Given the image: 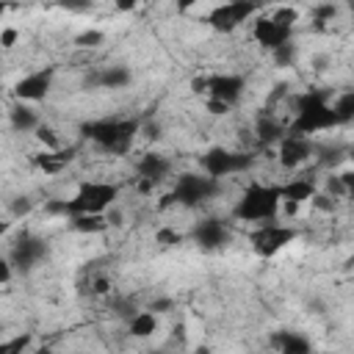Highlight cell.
I'll use <instances>...</instances> for the list:
<instances>
[{
  "label": "cell",
  "instance_id": "cell-20",
  "mask_svg": "<svg viewBox=\"0 0 354 354\" xmlns=\"http://www.w3.org/2000/svg\"><path fill=\"white\" fill-rule=\"evenodd\" d=\"M8 122H11V127L17 130V133H30V130H36L41 122H39V116H36V111L33 108H28V105H14L11 108V113H8Z\"/></svg>",
  "mask_w": 354,
  "mask_h": 354
},
{
  "label": "cell",
  "instance_id": "cell-19",
  "mask_svg": "<svg viewBox=\"0 0 354 354\" xmlns=\"http://www.w3.org/2000/svg\"><path fill=\"white\" fill-rule=\"evenodd\" d=\"M130 80H133L130 69L119 64V66H105V69L97 72L88 83H91V86H100V88H124Z\"/></svg>",
  "mask_w": 354,
  "mask_h": 354
},
{
  "label": "cell",
  "instance_id": "cell-42",
  "mask_svg": "<svg viewBox=\"0 0 354 354\" xmlns=\"http://www.w3.org/2000/svg\"><path fill=\"white\" fill-rule=\"evenodd\" d=\"M136 6H138L136 0H119V3H116V8H119V11H133Z\"/></svg>",
  "mask_w": 354,
  "mask_h": 354
},
{
  "label": "cell",
  "instance_id": "cell-7",
  "mask_svg": "<svg viewBox=\"0 0 354 354\" xmlns=\"http://www.w3.org/2000/svg\"><path fill=\"white\" fill-rule=\"evenodd\" d=\"M293 241H296V230L293 227H285V224H274V221L257 224V230L249 232V243H252L254 254L263 257V260L279 254Z\"/></svg>",
  "mask_w": 354,
  "mask_h": 354
},
{
  "label": "cell",
  "instance_id": "cell-45",
  "mask_svg": "<svg viewBox=\"0 0 354 354\" xmlns=\"http://www.w3.org/2000/svg\"><path fill=\"white\" fill-rule=\"evenodd\" d=\"M36 354H61V351H53V348H39Z\"/></svg>",
  "mask_w": 354,
  "mask_h": 354
},
{
  "label": "cell",
  "instance_id": "cell-39",
  "mask_svg": "<svg viewBox=\"0 0 354 354\" xmlns=\"http://www.w3.org/2000/svg\"><path fill=\"white\" fill-rule=\"evenodd\" d=\"M11 277H14V268H11L8 257H0V285L11 282Z\"/></svg>",
  "mask_w": 354,
  "mask_h": 354
},
{
  "label": "cell",
  "instance_id": "cell-2",
  "mask_svg": "<svg viewBox=\"0 0 354 354\" xmlns=\"http://www.w3.org/2000/svg\"><path fill=\"white\" fill-rule=\"evenodd\" d=\"M138 130H141L138 119H97V122L80 124L83 138L94 141L100 149L111 155H127Z\"/></svg>",
  "mask_w": 354,
  "mask_h": 354
},
{
  "label": "cell",
  "instance_id": "cell-17",
  "mask_svg": "<svg viewBox=\"0 0 354 354\" xmlns=\"http://www.w3.org/2000/svg\"><path fill=\"white\" fill-rule=\"evenodd\" d=\"M315 194H318L315 183H313V180H304V177L279 185V202H290V205H296V207H299L301 202H310Z\"/></svg>",
  "mask_w": 354,
  "mask_h": 354
},
{
  "label": "cell",
  "instance_id": "cell-10",
  "mask_svg": "<svg viewBox=\"0 0 354 354\" xmlns=\"http://www.w3.org/2000/svg\"><path fill=\"white\" fill-rule=\"evenodd\" d=\"M53 77H55V69L53 66H44V69H36L25 77H19L14 83V97L25 105V102H39L50 94V86H53Z\"/></svg>",
  "mask_w": 354,
  "mask_h": 354
},
{
  "label": "cell",
  "instance_id": "cell-25",
  "mask_svg": "<svg viewBox=\"0 0 354 354\" xmlns=\"http://www.w3.org/2000/svg\"><path fill=\"white\" fill-rule=\"evenodd\" d=\"M30 340H33L30 332H22V335H17L11 340H3L0 343V354H25L28 346H30Z\"/></svg>",
  "mask_w": 354,
  "mask_h": 354
},
{
  "label": "cell",
  "instance_id": "cell-41",
  "mask_svg": "<svg viewBox=\"0 0 354 354\" xmlns=\"http://www.w3.org/2000/svg\"><path fill=\"white\" fill-rule=\"evenodd\" d=\"M207 111H210V113H216V116H218V113H227V111H230V108H227V105H224V102H216V100H207Z\"/></svg>",
  "mask_w": 354,
  "mask_h": 354
},
{
  "label": "cell",
  "instance_id": "cell-11",
  "mask_svg": "<svg viewBox=\"0 0 354 354\" xmlns=\"http://www.w3.org/2000/svg\"><path fill=\"white\" fill-rule=\"evenodd\" d=\"M243 88H246V80H243L241 75L224 72V75H210V77H205V94H207V100L224 102L227 108H232V105L241 100Z\"/></svg>",
  "mask_w": 354,
  "mask_h": 354
},
{
  "label": "cell",
  "instance_id": "cell-26",
  "mask_svg": "<svg viewBox=\"0 0 354 354\" xmlns=\"http://www.w3.org/2000/svg\"><path fill=\"white\" fill-rule=\"evenodd\" d=\"M36 138L44 144V149H50V152H55V149H61V138H58V133L50 127V124H39L36 127Z\"/></svg>",
  "mask_w": 354,
  "mask_h": 354
},
{
  "label": "cell",
  "instance_id": "cell-46",
  "mask_svg": "<svg viewBox=\"0 0 354 354\" xmlns=\"http://www.w3.org/2000/svg\"><path fill=\"white\" fill-rule=\"evenodd\" d=\"M6 11H8V6H6V3H0V19H3V14H6Z\"/></svg>",
  "mask_w": 354,
  "mask_h": 354
},
{
  "label": "cell",
  "instance_id": "cell-28",
  "mask_svg": "<svg viewBox=\"0 0 354 354\" xmlns=\"http://www.w3.org/2000/svg\"><path fill=\"white\" fill-rule=\"evenodd\" d=\"M102 41H105V33H102V30H83V33H77V39H75L77 47H100Z\"/></svg>",
  "mask_w": 354,
  "mask_h": 354
},
{
  "label": "cell",
  "instance_id": "cell-14",
  "mask_svg": "<svg viewBox=\"0 0 354 354\" xmlns=\"http://www.w3.org/2000/svg\"><path fill=\"white\" fill-rule=\"evenodd\" d=\"M252 36H254V41H257L263 50L274 53V50H279L282 44L293 41V28L279 25V22H274L271 17H260V19L254 22V28H252Z\"/></svg>",
  "mask_w": 354,
  "mask_h": 354
},
{
  "label": "cell",
  "instance_id": "cell-8",
  "mask_svg": "<svg viewBox=\"0 0 354 354\" xmlns=\"http://www.w3.org/2000/svg\"><path fill=\"white\" fill-rule=\"evenodd\" d=\"M254 11H257V6H254V3H246V0L221 3V6H216V8L207 14V25H210L213 30L230 33V30H235L241 22H246Z\"/></svg>",
  "mask_w": 354,
  "mask_h": 354
},
{
  "label": "cell",
  "instance_id": "cell-33",
  "mask_svg": "<svg viewBox=\"0 0 354 354\" xmlns=\"http://www.w3.org/2000/svg\"><path fill=\"white\" fill-rule=\"evenodd\" d=\"M147 310H149L152 315H160V313H171V310H174V299H169V296H160V299H152Z\"/></svg>",
  "mask_w": 354,
  "mask_h": 354
},
{
  "label": "cell",
  "instance_id": "cell-23",
  "mask_svg": "<svg viewBox=\"0 0 354 354\" xmlns=\"http://www.w3.org/2000/svg\"><path fill=\"white\" fill-rule=\"evenodd\" d=\"M282 136H285V127L277 122V119H271V116H260L257 119V141L260 144H274V141H282Z\"/></svg>",
  "mask_w": 354,
  "mask_h": 354
},
{
  "label": "cell",
  "instance_id": "cell-4",
  "mask_svg": "<svg viewBox=\"0 0 354 354\" xmlns=\"http://www.w3.org/2000/svg\"><path fill=\"white\" fill-rule=\"evenodd\" d=\"M119 199V185L116 183H102V180H88L80 183L72 199L66 202V218L72 216H102L108 207Z\"/></svg>",
  "mask_w": 354,
  "mask_h": 354
},
{
  "label": "cell",
  "instance_id": "cell-12",
  "mask_svg": "<svg viewBox=\"0 0 354 354\" xmlns=\"http://www.w3.org/2000/svg\"><path fill=\"white\" fill-rule=\"evenodd\" d=\"M136 171H138V191H149L169 177L171 160L160 152H144L136 163Z\"/></svg>",
  "mask_w": 354,
  "mask_h": 354
},
{
  "label": "cell",
  "instance_id": "cell-43",
  "mask_svg": "<svg viewBox=\"0 0 354 354\" xmlns=\"http://www.w3.org/2000/svg\"><path fill=\"white\" fill-rule=\"evenodd\" d=\"M8 230H11V221H0V238H3Z\"/></svg>",
  "mask_w": 354,
  "mask_h": 354
},
{
  "label": "cell",
  "instance_id": "cell-18",
  "mask_svg": "<svg viewBox=\"0 0 354 354\" xmlns=\"http://www.w3.org/2000/svg\"><path fill=\"white\" fill-rule=\"evenodd\" d=\"M75 152H77V147H69V149H55V152L44 149V152L33 155V163H36V166H39L44 174H58L61 169H66V163H72Z\"/></svg>",
  "mask_w": 354,
  "mask_h": 354
},
{
  "label": "cell",
  "instance_id": "cell-15",
  "mask_svg": "<svg viewBox=\"0 0 354 354\" xmlns=\"http://www.w3.org/2000/svg\"><path fill=\"white\" fill-rule=\"evenodd\" d=\"M313 155V141L310 138H301V136H282L279 141V163L285 169H296L301 166L307 158Z\"/></svg>",
  "mask_w": 354,
  "mask_h": 354
},
{
  "label": "cell",
  "instance_id": "cell-47",
  "mask_svg": "<svg viewBox=\"0 0 354 354\" xmlns=\"http://www.w3.org/2000/svg\"><path fill=\"white\" fill-rule=\"evenodd\" d=\"M152 354H163V351H152Z\"/></svg>",
  "mask_w": 354,
  "mask_h": 354
},
{
  "label": "cell",
  "instance_id": "cell-22",
  "mask_svg": "<svg viewBox=\"0 0 354 354\" xmlns=\"http://www.w3.org/2000/svg\"><path fill=\"white\" fill-rule=\"evenodd\" d=\"M69 224H72V230H77L83 235H100V232H105L111 227L108 218H105V213L102 216H72Z\"/></svg>",
  "mask_w": 354,
  "mask_h": 354
},
{
  "label": "cell",
  "instance_id": "cell-38",
  "mask_svg": "<svg viewBox=\"0 0 354 354\" xmlns=\"http://www.w3.org/2000/svg\"><path fill=\"white\" fill-rule=\"evenodd\" d=\"M17 36H19V30H17V28H6V30L0 33V50H8V47H14Z\"/></svg>",
  "mask_w": 354,
  "mask_h": 354
},
{
  "label": "cell",
  "instance_id": "cell-37",
  "mask_svg": "<svg viewBox=\"0 0 354 354\" xmlns=\"http://www.w3.org/2000/svg\"><path fill=\"white\" fill-rule=\"evenodd\" d=\"M310 202H313L318 210H329V213L335 210V199H332V196H326V194H315Z\"/></svg>",
  "mask_w": 354,
  "mask_h": 354
},
{
  "label": "cell",
  "instance_id": "cell-13",
  "mask_svg": "<svg viewBox=\"0 0 354 354\" xmlns=\"http://www.w3.org/2000/svg\"><path fill=\"white\" fill-rule=\"evenodd\" d=\"M191 238H194V243H196L199 249H205V252H216V249H224V246L230 243V227H227V221L207 216V218L196 221Z\"/></svg>",
  "mask_w": 354,
  "mask_h": 354
},
{
  "label": "cell",
  "instance_id": "cell-21",
  "mask_svg": "<svg viewBox=\"0 0 354 354\" xmlns=\"http://www.w3.org/2000/svg\"><path fill=\"white\" fill-rule=\"evenodd\" d=\"M127 326H130V335H133V337H149V335L158 332V315H152L149 310H138V313L127 321Z\"/></svg>",
  "mask_w": 354,
  "mask_h": 354
},
{
  "label": "cell",
  "instance_id": "cell-32",
  "mask_svg": "<svg viewBox=\"0 0 354 354\" xmlns=\"http://www.w3.org/2000/svg\"><path fill=\"white\" fill-rule=\"evenodd\" d=\"M326 196H332V199H337V196H348L351 191L343 185V180H340V174H329V180H326Z\"/></svg>",
  "mask_w": 354,
  "mask_h": 354
},
{
  "label": "cell",
  "instance_id": "cell-6",
  "mask_svg": "<svg viewBox=\"0 0 354 354\" xmlns=\"http://www.w3.org/2000/svg\"><path fill=\"white\" fill-rule=\"evenodd\" d=\"M252 163H254V155L252 152H235V149H224V147H213V149H207L199 158L202 174H207V177H213L218 183H221V177L246 171Z\"/></svg>",
  "mask_w": 354,
  "mask_h": 354
},
{
  "label": "cell",
  "instance_id": "cell-3",
  "mask_svg": "<svg viewBox=\"0 0 354 354\" xmlns=\"http://www.w3.org/2000/svg\"><path fill=\"white\" fill-rule=\"evenodd\" d=\"M279 210V185H263V183H249L241 194V199L232 207V216L238 221H274Z\"/></svg>",
  "mask_w": 354,
  "mask_h": 354
},
{
  "label": "cell",
  "instance_id": "cell-29",
  "mask_svg": "<svg viewBox=\"0 0 354 354\" xmlns=\"http://www.w3.org/2000/svg\"><path fill=\"white\" fill-rule=\"evenodd\" d=\"M271 55H274V61H277L279 66H290V64H293V58H296V44H293V41H288V44H282L279 50H274Z\"/></svg>",
  "mask_w": 354,
  "mask_h": 354
},
{
  "label": "cell",
  "instance_id": "cell-9",
  "mask_svg": "<svg viewBox=\"0 0 354 354\" xmlns=\"http://www.w3.org/2000/svg\"><path fill=\"white\" fill-rule=\"evenodd\" d=\"M47 252H50V249H47V243H44L41 238H36V235H22V238L11 246L8 263H11V268L28 274V271H33V268L47 257Z\"/></svg>",
  "mask_w": 354,
  "mask_h": 354
},
{
  "label": "cell",
  "instance_id": "cell-30",
  "mask_svg": "<svg viewBox=\"0 0 354 354\" xmlns=\"http://www.w3.org/2000/svg\"><path fill=\"white\" fill-rule=\"evenodd\" d=\"M274 22H279V25H285V28H293L296 25V19H299V11L296 8H277L274 14H268Z\"/></svg>",
  "mask_w": 354,
  "mask_h": 354
},
{
  "label": "cell",
  "instance_id": "cell-27",
  "mask_svg": "<svg viewBox=\"0 0 354 354\" xmlns=\"http://www.w3.org/2000/svg\"><path fill=\"white\" fill-rule=\"evenodd\" d=\"M30 210H33V199H30V196H14V199L8 202V213H11L14 218L28 216Z\"/></svg>",
  "mask_w": 354,
  "mask_h": 354
},
{
  "label": "cell",
  "instance_id": "cell-31",
  "mask_svg": "<svg viewBox=\"0 0 354 354\" xmlns=\"http://www.w3.org/2000/svg\"><path fill=\"white\" fill-rule=\"evenodd\" d=\"M155 241H158L160 246H177V243L183 241V232L169 230V227H160V230L155 232Z\"/></svg>",
  "mask_w": 354,
  "mask_h": 354
},
{
  "label": "cell",
  "instance_id": "cell-36",
  "mask_svg": "<svg viewBox=\"0 0 354 354\" xmlns=\"http://www.w3.org/2000/svg\"><path fill=\"white\" fill-rule=\"evenodd\" d=\"M113 313H116V315H122V318H127V321H130V318H133V315H136V307H133V304H130V301H127V299H116V301H113Z\"/></svg>",
  "mask_w": 354,
  "mask_h": 354
},
{
  "label": "cell",
  "instance_id": "cell-24",
  "mask_svg": "<svg viewBox=\"0 0 354 354\" xmlns=\"http://www.w3.org/2000/svg\"><path fill=\"white\" fill-rule=\"evenodd\" d=\"M332 111H335L337 127H340V124H348V122L354 119V91H343V94L332 102Z\"/></svg>",
  "mask_w": 354,
  "mask_h": 354
},
{
  "label": "cell",
  "instance_id": "cell-35",
  "mask_svg": "<svg viewBox=\"0 0 354 354\" xmlns=\"http://www.w3.org/2000/svg\"><path fill=\"white\" fill-rule=\"evenodd\" d=\"M335 14H337V8H335L332 3H326V6H315V8H313L315 22H326V19H332Z\"/></svg>",
  "mask_w": 354,
  "mask_h": 354
},
{
  "label": "cell",
  "instance_id": "cell-40",
  "mask_svg": "<svg viewBox=\"0 0 354 354\" xmlns=\"http://www.w3.org/2000/svg\"><path fill=\"white\" fill-rule=\"evenodd\" d=\"M108 290H111L108 277H97V279L91 282V293H108Z\"/></svg>",
  "mask_w": 354,
  "mask_h": 354
},
{
  "label": "cell",
  "instance_id": "cell-16",
  "mask_svg": "<svg viewBox=\"0 0 354 354\" xmlns=\"http://www.w3.org/2000/svg\"><path fill=\"white\" fill-rule=\"evenodd\" d=\"M271 346L277 348V354H313L310 337H304L301 332H293V329L274 332L271 335Z\"/></svg>",
  "mask_w": 354,
  "mask_h": 354
},
{
  "label": "cell",
  "instance_id": "cell-34",
  "mask_svg": "<svg viewBox=\"0 0 354 354\" xmlns=\"http://www.w3.org/2000/svg\"><path fill=\"white\" fill-rule=\"evenodd\" d=\"M44 213L47 216H64L66 218V202L64 199H47L44 202Z\"/></svg>",
  "mask_w": 354,
  "mask_h": 354
},
{
  "label": "cell",
  "instance_id": "cell-1",
  "mask_svg": "<svg viewBox=\"0 0 354 354\" xmlns=\"http://www.w3.org/2000/svg\"><path fill=\"white\" fill-rule=\"evenodd\" d=\"M329 97H332L329 88H310V91L299 94V97H296V116H293V122L285 127V133H288V136L310 138V136L318 133V130H332V127H337V119H335V111H332Z\"/></svg>",
  "mask_w": 354,
  "mask_h": 354
},
{
  "label": "cell",
  "instance_id": "cell-44",
  "mask_svg": "<svg viewBox=\"0 0 354 354\" xmlns=\"http://www.w3.org/2000/svg\"><path fill=\"white\" fill-rule=\"evenodd\" d=\"M191 354H213V351H210V348H207V346H196V348H194V351H191Z\"/></svg>",
  "mask_w": 354,
  "mask_h": 354
},
{
  "label": "cell",
  "instance_id": "cell-5",
  "mask_svg": "<svg viewBox=\"0 0 354 354\" xmlns=\"http://www.w3.org/2000/svg\"><path fill=\"white\" fill-rule=\"evenodd\" d=\"M218 191H221V183H218V180H213V177H207V174H199V171H183V174H177V180H174L171 199H174V205L196 207V205L213 199Z\"/></svg>",
  "mask_w": 354,
  "mask_h": 354
},
{
  "label": "cell",
  "instance_id": "cell-48",
  "mask_svg": "<svg viewBox=\"0 0 354 354\" xmlns=\"http://www.w3.org/2000/svg\"><path fill=\"white\" fill-rule=\"evenodd\" d=\"M0 332H3V326H0Z\"/></svg>",
  "mask_w": 354,
  "mask_h": 354
}]
</instances>
